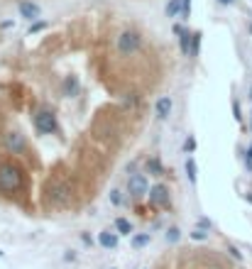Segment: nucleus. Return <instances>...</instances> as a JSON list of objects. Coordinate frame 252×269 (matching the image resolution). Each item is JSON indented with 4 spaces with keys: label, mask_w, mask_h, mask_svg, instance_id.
I'll use <instances>...</instances> for the list:
<instances>
[{
    "label": "nucleus",
    "mask_w": 252,
    "mask_h": 269,
    "mask_svg": "<svg viewBox=\"0 0 252 269\" xmlns=\"http://www.w3.org/2000/svg\"><path fill=\"white\" fill-rule=\"evenodd\" d=\"M22 181H25V176L18 164H13V162L0 164V193H18Z\"/></svg>",
    "instance_id": "nucleus-1"
},
{
    "label": "nucleus",
    "mask_w": 252,
    "mask_h": 269,
    "mask_svg": "<svg viewBox=\"0 0 252 269\" xmlns=\"http://www.w3.org/2000/svg\"><path fill=\"white\" fill-rule=\"evenodd\" d=\"M140 47H142V37L137 32H133V30L120 32V37H117V52L120 54H135Z\"/></svg>",
    "instance_id": "nucleus-2"
},
{
    "label": "nucleus",
    "mask_w": 252,
    "mask_h": 269,
    "mask_svg": "<svg viewBox=\"0 0 252 269\" xmlns=\"http://www.w3.org/2000/svg\"><path fill=\"white\" fill-rule=\"evenodd\" d=\"M35 127H37L39 134H52L59 130V122L54 113H49V110H39L37 115H35Z\"/></svg>",
    "instance_id": "nucleus-3"
},
{
    "label": "nucleus",
    "mask_w": 252,
    "mask_h": 269,
    "mask_svg": "<svg viewBox=\"0 0 252 269\" xmlns=\"http://www.w3.org/2000/svg\"><path fill=\"white\" fill-rule=\"evenodd\" d=\"M128 193L133 198H142L150 193V184H147V174H133L128 179Z\"/></svg>",
    "instance_id": "nucleus-4"
},
{
    "label": "nucleus",
    "mask_w": 252,
    "mask_h": 269,
    "mask_svg": "<svg viewBox=\"0 0 252 269\" xmlns=\"http://www.w3.org/2000/svg\"><path fill=\"white\" fill-rule=\"evenodd\" d=\"M147 196H150L152 206H157V208H169V206H172V198H169V189H167L164 184H157V186H152Z\"/></svg>",
    "instance_id": "nucleus-5"
},
{
    "label": "nucleus",
    "mask_w": 252,
    "mask_h": 269,
    "mask_svg": "<svg viewBox=\"0 0 252 269\" xmlns=\"http://www.w3.org/2000/svg\"><path fill=\"white\" fill-rule=\"evenodd\" d=\"M5 147H8L13 154H22L27 150V142H25V137L20 132H8L5 134Z\"/></svg>",
    "instance_id": "nucleus-6"
},
{
    "label": "nucleus",
    "mask_w": 252,
    "mask_h": 269,
    "mask_svg": "<svg viewBox=\"0 0 252 269\" xmlns=\"http://www.w3.org/2000/svg\"><path fill=\"white\" fill-rule=\"evenodd\" d=\"M78 91H81V83H78L76 76H66L64 81H61V93L66 98H76Z\"/></svg>",
    "instance_id": "nucleus-7"
},
{
    "label": "nucleus",
    "mask_w": 252,
    "mask_h": 269,
    "mask_svg": "<svg viewBox=\"0 0 252 269\" xmlns=\"http://www.w3.org/2000/svg\"><path fill=\"white\" fill-rule=\"evenodd\" d=\"M39 13H42V10H39V5H35V3H27V0L20 3V15L25 20H35V22H37Z\"/></svg>",
    "instance_id": "nucleus-8"
},
{
    "label": "nucleus",
    "mask_w": 252,
    "mask_h": 269,
    "mask_svg": "<svg viewBox=\"0 0 252 269\" xmlns=\"http://www.w3.org/2000/svg\"><path fill=\"white\" fill-rule=\"evenodd\" d=\"M155 110H157V117H159V120H167V117H169V113H172V98L162 96L159 100H157Z\"/></svg>",
    "instance_id": "nucleus-9"
},
{
    "label": "nucleus",
    "mask_w": 252,
    "mask_h": 269,
    "mask_svg": "<svg viewBox=\"0 0 252 269\" xmlns=\"http://www.w3.org/2000/svg\"><path fill=\"white\" fill-rule=\"evenodd\" d=\"M98 242L108 250H115L117 247V232H100L98 235Z\"/></svg>",
    "instance_id": "nucleus-10"
},
{
    "label": "nucleus",
    "mask_w": 252,
    "mask_h": 269,
    "mask_svg": "<svg viewBox=\"0 0 252 269\" xmlns=\"http://www.w3.org/2000/svg\"><path fill=\"white\" fill-rule=\"evenodd\" d=\"M145 169H147V174L159 176V174H164V164H162L157 157H150V159H147V164H145Z\"/></svg>",
    "instance_id": "nucleus-11"
},
{
    "label": "nucleus",
    "mask_w": 252,
    "mask_h": 269,
    "mask_svg": "<svg viewBox=\"0 0 252 269\" xmlns=\"http://www.w3.org/2000/svg\"><path fill=\"white\" fill-rule=\"evenodd\" d=\"M110 203H113V206H120V208H122V206L128 203V196L120 191V189H113V191H110Z\"/></svg>",
    "instance_id": "nucleus-12"
},
{
    "label": "nucleus",
    "mask_w": 252,
    "mask_h": 269,
    "mask_svg": "<svg viewBox=\"0 0 252 269\" xmlns=\"http://www.w3.org/2000/svg\"><path fill=\"white\" fill-rule=\"evenodd\" d=\"M115 230L120 232V235H130V232H133V225H130V220H128V218H117L115 220Z\"/></svg>",
    "instance_id": "nucleus-13"
},
{
    "label": "nucleus",
    "mask_w": 252,
    "mask_h": 269,
    "mask_svg": "<svg viewBox=\"0 0 252 269\" xmlns=\"http://www.w3.org/2000/svg\"><path fill=\"white\" fill-rule=\"evenodd\" d=\"M66 198H69V186L57 184V186H54V201H66Z\"/></svg>",
    "instance_id": "nucleus-14"
},
{
    "label": "nucleus",
    "mask_w": 252,
    "mask_h": 269,
    "mask_svg": "<svg viewBox=\"0 0 252 269\" xmlns=\"http://www.w3.org/2000/svg\"><path fill=\"white\" fill-rule=\"evenodd\" d=\"M181 5H184V0H169V5H167V15H169V18H176V13L181 10Z\"/></svg>",
    "instance_id": "nucleus-15"
},
{
    "label": "nucleus",
    "mask_w": 252,
    "mask_h": 269,
    "mask_svg": "<svg viewBox=\"0 0 252 269\" xmlns=\"http://www.w3.org/2000/svg\"><path fill=\"white\" fill-rule=\"evenodd\" d=\"M198 49H201V32H194L191 35V57L198 54Z\"/></svg>",
    "instance_id": "nucleus-16"
},
{
    "label": "nucleus",
    "mask_w": 252,
    "mask_h": 269,
    "mask_svg": "<svg viewBox=\"0 0 252 269\" xmlns=\"http://www.w3.org/2000/svg\"><path fill=\"white\" fill-rule=\"evenodd\" d=\"M147 242H150V235H135V237H133V247H135V250L145 247Z\"/></svg>",
    "instance_id": "nucleus-17"
},
{
    "label": "nucleus",
    "mask_w": 252,
    "mask_h": 269,
    "mask_svg": "<svg viewBox=\"0 0 252 269\" xmlns=\"http://www.w3.org/2000/svg\"><path fill=\"white\" fill-rule=\"evenodd\" d=\"M186 174H189V181L196 184V164H194V159H186Z\"/></svg>",
    "instance_id": "nucleus-18"
},
{
    "label": "nucleus",
    "mask_w": 252,
    "mask_h": 269,
    "mask_svg": "<svg viewBox=\"0 0 252 269\" xmlns=\"http://www.w3.org/2000/svg\"><path fill=\"white\" fill-rule=\"evenodd\" d=\"M179 237H181V230H179V228H169V230H167V240H169V242H176Z\"/></svg>",
    "instance_id": "nucleus-19"
},
{
    "label": "nucleus",
    "mask_w": 252,
    "mask_h": 269,
    "mask_svg": "<svg viewBox=\"0 0 252 269\" xmlns=\"http://www.w3.org/2000/svg\"><path fill=\"white\" fill-rule=\"evenodd\" d=\"M206 237H208V232L198 230V228H196V230L191 232V240H206Z\"/></svg>",
    "instance_id": "nucleus-20"
},
{
    "label": "nucleus",
    "mask_w": 252,
    "mask_h": 269,
    "mask_svg": "<svg viewBox=\"0 0 252 269\" xmlns=\"http://www.w3.org/2000/svg\"><path fill=\"white\" fill-rule=\"evenodd\" d=\"M184 150H186V152H194V150H196V140H194V137H189V140L184 142Z\"/></svg>",
    "instance_id": "nucleus-21"
},
{
    "label": "nucleus",
    "mask_w": 252,
    "mask_h": 269,
    "mask_svg": "<svg viewBox=\"0 0 252 269\" xmlns=\"http://www.w3.org/2000/svg\"><path fill=\"white\" fill-rule=\"evenodd\" d=\"M181 13H184V18H189V13H191V0H184V5H181Z\"/></svg>",
    "instance_id": "nucleus-22"
},
{
    "label": "nucleus",
    "mask_w": 252,
    "mask_h": 269,
    "mask_svg": "<svg viewBox=\"0 0 252 269\" xmlns=\"http://www.w3.org/2000/svg\"><path fill=\"white\" fill-rule=\"evenodd\" d=\"M44 27H47V22H35L30 32H39V30H44Z\"/></svg>",
    "instance_id": "nucleus-23"
},
{
    "label": "nucleus",
    "mask_w": 252,
    "mask_h": 269,
    "mask_svg": "<svg viewBox=\"0 0 252 269\" xmlns=\"http://www.w3.org/2000/svg\"><path fill=\"white\" fill-rule=\"evenodd\" d=\"M228 252L233 254L235 259H242V254H240V250H237V247H228Z\"/></svg>",
    "instance_id": "nucleus-24"
},
{
    "label": "nucleus",
    "mask_w": 252,
    "mask_h": 269,
    "mask_svg": "<svg viewBox=\"0 0 252 269\" xmlns=\"http://www.w3.org/2000/svg\"><path fill=\"white\" fill-rule=\"evenodd\" d=\"M247 167L252 169V145H250V150H247Z\"/></svg>",
    "instance_id": "nucleus-25"
},
{
    "label": "nucleus",
    "mask_w": 252,
    "mask_h": 269,
    "mask_svg": "<svg viewBox=\"0 0 252 269\" xmlns=\"http://www.w3.org/2000/svg\"><path fill=\"white\" fill-rule=\"evenodd\" d=\"M245 201H247V203H252V193H245Z\"/></svg>",
    "instance_id": "nucleus-26"
},
{
    "label": "nucleus",
    "mask_w": 252,
    "mask_h": 269,
    "mask_svg": "<svg viewBox=\"0 0 252 269\" xmlns=\"http://www.w3.org/2000/svg\"><path fill=\"white\" fill-rule=\"evenodd\" d=\"M218 3H223V5H230V3H233V0H218Z\"/></svg>",
    "instance_id": "nucleus-27"
},
{
    "label": "nucleus",
    "mask_w": 252,
    "mask_h": 269,
    "mask_svg": "<svg viewBox=\"0 0 252 269\" xmlns=\"http://www.w3.org/2000/svg\"><path fill=\"white\" fill-rule=\"evenodd\" d=\"M250 32H252V25H250Z\"/></svg>",
    "instance_id": "nucleus-28"
}]
</instances>
